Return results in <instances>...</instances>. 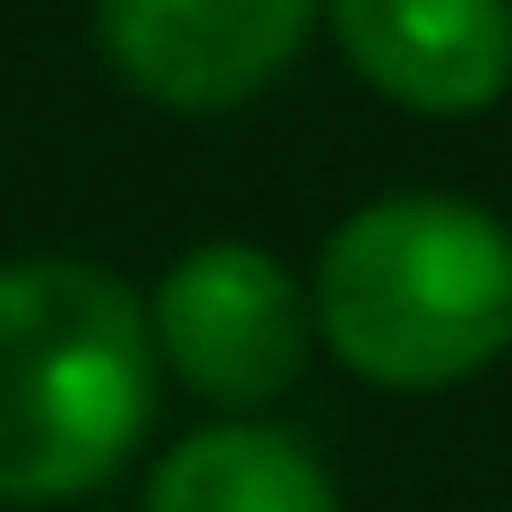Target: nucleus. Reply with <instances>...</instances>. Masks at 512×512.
Returning a JSON list of instances; mask_svg holds the SVG:
<instances>
[{"label": "nucleus", "instance_id": "f257e3e1", "mask_svg": "<svg viewBox=\"0 0 512 512\" xmlns=\"http://www.w3.org/2000/svg\"><path fill=\"white\" fill-rule=\"evenodd\" d=\"M316 342L384 393H444L512 350V231L470 197L402 188L333 222Z\"/></svg>", "mask_w": 512, "mask_h": 512}, {"label": "nucleus", "instance_id": "39448f33", "mask_svg": "<svg viewBox=\"0 0 512 512\" xmlns=\"http://www.w3.org/2000/svg\"><path fill=\"white\" fill-rule=\"evenodd\" d=\"M342 60L419 120H478L512 86V0H325Z\"/></svg>", "mask_w": 512, "mask_h": 512}, {"label": "nucleus", "instance_id": "f03ea898", "mask_svg": "<svg viewBox=\"0 0 512 512\" xmlns=\"http://www.w3.org/2000/svg\"><path fill=\"white\" fill-rule=\"evenodd\" d=\"M146 299L86 256L0 265V495H94L154 427Z\"/></svg>", "mask_w": 512, "mask_h": 512}, {"label": "nucleus", "instance_id": "20e7f679", "mask_svg": "<svg viewBox=\"0 0 512 512\" xmlns=\"http://www.w3.org/2000/svg\"><path fill=\"white\" fill-rule=\"evenodd\" d=\"M103 60L163 111H239L299 60L316 0H94Z\"/></svg>", "mask_w": 512, "mask_h": 512}, {"label": "nucleus", "instance_id": "423d86ee", "mask_svg": "<svg viewBox=\"0 0 512 512\" xmlns=\"http://www.w3.org/2000/svg\"><path fill=\"white\" fill-rule=\"evenodd\" d=\"M146 512H342V495L299 436L265 419H222L154 461Z\"/></svg>", "mask_w": 512, "mask_h": 512}, {"label": "nucleus", "instance_id": "7ed1b4c3", "mask_svg": "<svg viewBox=\"0 0 512 512\" xmlns=\"http://www.w3.org/2000/svg\"><path fill=\"white\" fill-rule=\"evenodd\" d=\"M146 333L154 367H171L214 410L282 402L316 350L308 282L256 239H205V248L171 256L146 299Z\"/></svg>", "mask_w": 512, "mask_h": 512}]
</instances>
